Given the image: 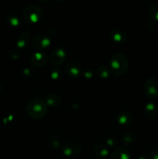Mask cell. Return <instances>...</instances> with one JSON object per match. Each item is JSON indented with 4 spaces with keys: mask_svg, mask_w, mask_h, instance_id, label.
I'll return each instance as SVG.
<instances>
[{
    "mask_svg": "<svg viewBox=\"0 0 158 159\" xmlns=\"http://www.w3.org/2000/svg\"><path fill=\"white\" fill-rule=\"evenodd\" d=\"M152 158L153 159H158V148L155 149L152 153Z\"/></svg>",
    "mask_w": 158,
    "mask_h": 159,
    "instance_id": "21",
    "label": "cell"
},
{
    "mask_svg": "<svg viewBox=\"0 0 158 159\" xmlns=\"http://www.w3.org/2000/svg\"><path fill=\"white\" fill-rule=\"evenodd\" d=\"M26 110L29 116L31 117L39 119L43 117L46 114L47 105L44 101L40 99H35L29 102L26 107Z\"/></svg>",
    "mask_w": 158,
    "mask_h": 159,
    "instance_id": "1",
    "label": "cell"
},
{
    "mask_svg": "<svg viewBox=\"0 0 158 159\" xmlns=\"http://www.w3.org/2000/svg\"><path fill=\"white\" fill-rule=\"evenodd\" d=\"M109 37L117 43H124L126 40V35L122 30H112L109 33Z\"/></svg>",
    "mask_w": 158,
    "mask_h": 159,
    "instance_id": "8",
    "label": "cell"
},
{
    "mask_svg": "<svg viewBox=\"0 0 158 159\" xmlns=\"http://www.w3.org/2000/svg\"><path fill=\"white\" fill-rule=\"evenodd\" d=\"M98 75L102 79H107L109 76L110 72L109 70L106 68V67H99L97 70Z\"/></svg>",
    "mask_w": 158,
    "mask_h": 159,
    "instance_id": "18",
    "label": "cell"
},
{
    "mask_svg": "<svg viewBox=\"0 0 158 159\" xmlns=\"http://www.w3.org/2000/svg\"><path fill=\"white\" fill-rule=\"evenodd\" d=\"M117 119L119 124H122V125H125V124H129L131 123L132 116L128 112H122L118 116Z\"/></svg>",
    "mask_w": 158,
    "mask_h": 159,
    "instance_id": "14",
    "label": "cell"
},
{
    "mask_svg": "<svg viewBox=\"0 0 158 159\" xmlns=\"http://www.w3.org/2000/svg\"><path fill=\"white\" fill-rule=\"evenodd\" d=\"M66 72L68 75L71 77H75L80 75L81 68L79 65L75 63H68L66 66Z\"/></svg>",
    "mask_w": 158,
    "mask_h": 159,
    "instance_id": "11",
    "label": "cell"
},
{
    "mask_svg": "<svg viewBox=\"0 0 158 159\" xmlns=\"http://www.w3.org/2000/svg\"><path fill=\"white\" fill-rule=\"evenodd\" d=\"M40 1L43 2H50V0H40Z\"/></svg>",
    "mask_w": 158,
    "mask_h": 159,
    "instance_id": "22",
    "label": "cell"
},
{
    "mask_svg": "<svg viewBox=\"0 0 158 159\" xmlns=\"http://www.w3.org/2000/svg\"><path fill=\"white\" fill-rule=\"evenodd\" d=\"M146 113H147V116H149L150 117H155L156 116V113L157 112H156V109L154 104H147V107H146Z\"/></svg>",
    "mask_w": 158,
    "mask_h": 159,
    "instance_id": "16",
    "label": "cell"
},
{
    "mask_svg": "<svg viewBox=\"0 0 158 159\" xmlns=\"http://www.w3.org/2000/svg\"><path fill=\"white\" fill-rule=\"evenodd\" d=\"M122 141H123L124 144H129L128 141H129V144H132L133 141V135H131L130 134L124 135V136L122 137Z\"/></svg>",
    "mask_w": 158,
    "mask_h": 159,
    "instance_id": "20",
    "label": "cell"
},
{
    "mask_svg": "<svg viewBox=\"0 0 158 159\" xmlns=\"http://www.w3.org/2000/svg\"><path fill=\"white\" fill-rule=\"evenodd\" d=\"M23 20L28 24H34L40 21L43 16V11L37 5H29L24 9L23 12Z\"/></svg>",
    "mask_w": 158,
    "mask_h": 159,
    "instance_id": "2",
    "label": "cell"
},
{
    "mask_svg": "<svg viewBox=\"0 0 158 159\" xmlns=\"http://www.w3.org/2000/svg\"><path fill=\"white\" fill-rule=\"evenodd\" d=\"M145 93L149 98L156 99L158 97V80L150 79L146 82Z\"/></svg>",
    "mask_w": 158,
    "mask_h": 159,
    "instance_id": "4",
    "label": "cell"
},
{
    "mask_svg": "<svg viewBox=\"0 0 158 159\" xmlns=\"http://www.w3.org/2000/svg\"><path fill=\"white\" fill-rule=\"evenodd\" d=\"M65 58H66V52L62 48H57L51 53L50 61L56 66L61 65L64 61Z\"/></svg>",
    "mask_w": 158,
    "mask_h": 159,
    "instance_id": "6",
    "label": "cell"
},
{
    "mask_svg": "<svg viewBox=\"0 0 158 159\" xmlns=\"http://www.w3.org/2000/svg\"><path fill=\"white\" fill-rule=\"evenodd\" d=\"M111 159H129V154L125 149L118 148L113 152Z\"/></svg>",
    "mask_w": 158,
    "mask_h": 159,
    "instance_id": "13",
    "label": "cell"
},
{
    "mask_svg": "<svg viewBox=\"0 0 158 159\" xmlns=\"http://www.w3.org/2000/svg\"><path fill=\"white\" fill-rule=\"evenodd\" d=\"M48 57L46 54L38 52L34 54L30 58V64L34 67L43 66L47 62Z\"/></svg>",
    "mask_w": 158,
    "mask_h": 159,
    "instance_id": "7",
    "label": "cell"
},
{
    "mask_svg": "<svg viewBox=\"0 0 158 159\" xmlns=\"http://www.w3.org/2000/svg\"><path fill=\"white\" fill-rule=\"evenodd\" d=\"M110 67L114 74L122 75L126 71L128 67V61L123 54H116L112 57Z\"/></svg>",
    "mask_w": 158,
    "mask_h": 159,
    "instance_id": "3",
    "label": "cell"
},
{
    "mask_svg": "<svg viewBox=\"0 0 158 159\" xmlns=\"http://www.w3.org/2000/svg\"><path fill=\"white\" fill-rule=\"evenodd\" d=\"M57 2H64L65 0H56Z\"/></svg>",
    "mask_w": 158,
    "mask_h": 159,
    "instance_id": "23",
    "label": "cell"
},
{
    "mask_svg": "<svg viewBox=\"0 0 158 159\" xmlns=\"http://www.w3.org/2000/svg\"><path fill=\"white\" fill-rule=\"evenodd\" d=\"M139 159H150L148 157H143V158H140Z\"/></svg>",
    "mask_w": 158,
    "mask_h": 159,
    "instance_id": "24",
    "label": "cell"
},
{
    "mask_svg": "<svg viewBox=\"0 0 158 159\" xmlns=\"http://www.w3.org/2000/svg\"><path fill=\"white\" fill-rule=\"evenodd\" d=\"M94 153L100 158H105L108 155V150L103 144H99L94 148Z\"/></svg>",
    "mask_w": 158,
    "mask_h": 159,
    "instance_id": "15",
    "label": "cell"
},
{
    "mask_svg": "<svg viewBox=\"0 0 158 159\" xmlns=\"http://www.w3.org/2000/svg\"><path fill=\"white\" fill-rule=\"evenodd\" d=\"M150 15L151 18L158 21V2H154L150 8Z\"/></svg>",
    "mask_w": 158,
    "mask_h": 159,
    "instance_id": "17",
    "label": "cell"
},
{
    "mask_svg": "<svg viewBox=\"0 0 158 159\" xmlns=\"http://www.w3.org/2000/svg\"><path fill=\"white\" fill-rule=\"evenodd\" d=\"M29 41H30V37L29 34L27 33H21L17 38V47L22 49L23 48L25 49L29 45Z\"/></svg>",
    "mask_w": 158,
    "mask_h": 159,
    "instance_id": "10",
    "label": "cell"
},
{
    "mask_svg": "<svg viewBox=\"0 0 158 159\" xmlns=\"http://www.w3.org/2000/svg\"><path fill=\"white\" fill-rule=\"evenodd\" d=\"M50 44V38L46 35H38L34 38L33 46L37 50H46Z\"/></svg>",
    "mask_w": 158,
    "mask_h": 159,
    "instance_id": "5",
    "label": "cell"
},
{
    "mask_svg": "<svg viewBox=\"0 0 158 159\" xmlns=\"http://www.w3.org/2000/svg\"><path fill=\"white\" fill-rule=\"evenodd\" d=\"M46 105H49L50 107H57L61 103V97L59 95L53 93L46 97Z\"/></svg>",
    "mask_w": 158,
    "mask_h": 159,
    "instance_id": "12",
    "label": "cell"
},
{
    "mask_svg": "<svg viewBox=\"0 0 158 159\" xmlns=\"http://www.w3.org/2000/svg\"><path fill=\"white\" fill-rule=\"evenodd\" d=\"M8 21L12 26H18L20 24V20H19V18L16 16H9V19H8Z\"/></svg>",
    "mask_w": 158,
    "mask_h": 159,
    "instance_id": "19",
    "label": "cell"
},
{
    "mask_svg": "<svg viewBox=\"0 0 158 159\" xmlns=\"http://www.w3.org/2000/svg\"><path fill=\"white\" fill-rule=\"evenodd\" d=\"M63 152L66 156L77 157L80 155L81 148L74 144H68L64 147Z\"/></svg>",
    "mask_w": 158,
    "mask_h": 159,
    "instance_id": "9",
    "label": "cell"
}]
</instances>
